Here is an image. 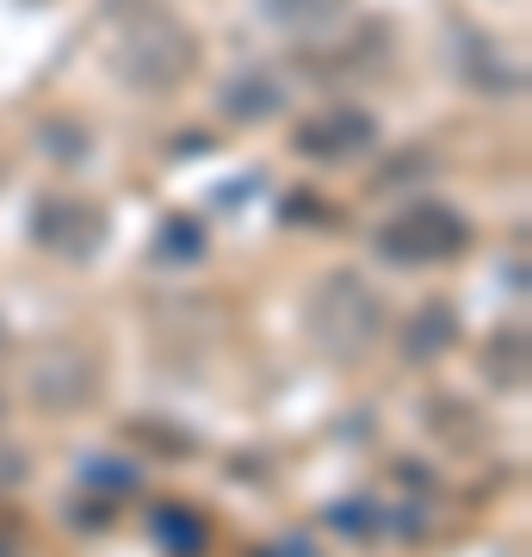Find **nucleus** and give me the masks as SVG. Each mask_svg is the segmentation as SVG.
Returning a JSON list of instances; mask_svg holds the SVG:
<instances>
[{
	"label": "nucleus",
	"instance_id": "9",
	"mask_svg": "<svg viewBox=\"0 0 532 557\" xmlns=\"http://www.w3.org/2000/svg\"><path fill=\"white\" fill-rule=\"evenodd\" d=\"M156 533H168L180 552H193V545H198V520H180V508H168V515L156 520Z\"/></svg>",
	"mask_w": 532,
	"mask_h": 557
},
{
	"label": "nucleus",
	"instance_id": "1",
	"mask_svg": "<svg viewBox=\"0 0 532 557\" xmlns=\"http://www.w3.org/2000/svg\"><path fill=\"white\" fill-rule=\"evenodd\" d=\"M378 329H384V310H378V298L359 285L354 273H335V278L316 285L310 335L322 341V354L354 359V354H366V347L378 341Z\"/></svg>",
	"mask_w": 532,
	"mask_h": 557
},
{
	"label": "nucleus",
	"instance_id": "11",
	"mask_svg": "<svg viewBox=\"0 0 532 557\" xmlns=\"http://www.w3.org/2000/svg\"><path fill=\"white\" fill-rule=\"evenodd\" d=\"M0 409H7V403H0Z\"/></svg>",
	"mask_w": 532,
	"mask_h": 557
},
{
	"label": "nucleus",
	"instance_id": "4",
	"mask_svg": "<svg viewBox=\"0 0 532 557\" xmlns=\"http://www.w3.org/2000/svg\"><path fill=\"white\" fill-rule=\"evenodd\" d=\"M372 143V119L366 112H329V119H316L297 131V149L304 156H322V161H341V156H359Z\"/></svg>",
	"mask_w": 532,
	"mask_h": 557
},
{
	"label": "nucleus",
	"instance_id": "5",
	"mask_svg": "<svg viewBox=\"0 0 532 557\" xmlns=\"http://www.w3.org/2000/svg\"><path fill=\"white\" fill-rule=\"evenodd\" d=\"M279 106H285V87H279L267 69H242V75L223 87V112L236 124H255L260 112H279Z\"/></svg>",
	"mask_w": 532,
	"mask_h": 557
},
{
	"label": "nucleus",
	"instance_id": "3",
	"mask_svg": "<svg viewBox=\"0 0 532 557\" xmlns=\"http://www.w3.org/2000/svg\"><path fill=\"white\" fill-rule=\"evenodd\" d=\"M198 62V44L193 32H180L174 20H156V25H137L119 50V75L137 81V87H180L193 75Z\"/></svg>",
	"mask_w": 532,
	"mask_h": 557
},
{
	"label": "nucleus",
	"instance_id": "6",
	"mask_svg": "<svg viewBox=\"0 0 532 557\" xmlns=\"http://www.w3.org/2000/svg\"><path fill=\"white\" fill-rule=\"evenodd\" d=\"M87 391H94V372L81 366V359H50L38 372V403L44 409H75V403H87Z\"/></svg>",
	"mask_w": 532,
	"mask_h": 557
},
{
	"label": "nucleus",
	"instance_id": "8",
	"mask_svg": "<svg viewBox=\"0 0 532 557\" xmlns=\"http://www.w3.org/2000/svg\"><path fill=\"white\" fill-rule=\"evenodd\" d=\"M347 0H267V13L279 25H322L329 13H341Z\"/></svg>",
	"mask_w": 532,
	"mask_h": 557
},
{
	"label": "nucleus",
	"instance_id": "2",
	"mask_svg": "<svg viewBox=\"0 0 532 557\" xmlns=\"http://www.w3.org/2000/svg\"><path fill=\"white\" fill-rule=\"evenodd\" d=\"M471 248V223L458 218L453 205H409L403 218H391L378 230V255L421 267V260H453Z\"/></svg>",
	"mask_w": 532,
	"mask_h": 557
},
{
	"label": "nucleus",
	"instance_id": "7",
	"mask_svg": "<svg viewBox=\"0 0 532 557\" xmlns=\"http://www.w3.org/2000/svg\"><path fill=\"white\" fill-rule=\"evenodd\" d=\"M446 341H453V310H446V304H428V310H421V317L409 322L403 347H409L415 359H434L440 347H446Z\"/></svg>",
	"mask_w": 532,
	"mask_h": 557
},
{
	"label": "nucleus",
	"instance_id": "10",
	"mask_svg": "<svg viewBox=\"0 0 532 557\" xmlns=\"http://www.w3.org/2000/svg\"><path fill=\"white\" fill-rule=\"evenodd\" d=\"M7 552H13V533H7V527H0V557H7Z\"/></svg>",
	"mask_w": 532,
	"mask_h": 557
}]
</instances>
